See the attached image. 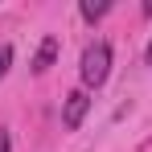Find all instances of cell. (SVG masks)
Masks as SVG:
<instances>
[{
    "mask_svg": "<svg viewBox=\"0 0 152 152\" xmlns=\"http://www.w3.org/2000/svg\"><path fill=\"white\" fill-rule=\"evenodd\" d=\"M107 74H111V45L107 41L86 45V53H82V82L86 86H103Z\"/></svg>",
    "mask_w": 152,
    "mask_h": 152,
    "instance_id": "cell-1",
    "label": "cell"
},
{
    "mask_svg": "<svg viewBox=\"0 0 152 152\" xmlns=\"http://www.w3.org/2000/svg\"><path fill=\"white\" fill-rule=\"evenodd\" d=\"M86 107H91V99H86V91H70V95H66V107H62V124H66V132H74V127L82 124Z\"/></svg>",
    "mask_w": 152,
    "mask_h": 152,
    "instance_id": "cell-2",
    "label": "cell"
},
{
    "mask_svg": "<svg viewBox=\"0 0 152 152\" xmlns=\"http://www.w3.org/2000/svg\"><path fill=\"white\" fill-rule=\"evenodd\" d=\"M53 58H58V41H53V37H45V41H41V50H37L33 70H37V74H45V70L53 66Z\"/></svg>",
    "mask_w": 152,
    "mask_h": 152,
    "instance_id": "cell-3",
    "label": "cell"
},
{
    "mask_svg": "<svg viewBox=\"0 0 152 152\" xmlns=\"http://www.w3.org/2000/svg\"><path fill=\"white\" fill-rule=\"evenodd\" d=\"M107 8H111L107 0H82V17H86V21H99V17H107Z\"/></svg>",
    "mask_w": 152,
    "mask_h": 152,
    "instance_id": "cell-4",
    "label": "cell"
},
{
    "mask_svg": "<svg viewBox=\"0 0 152 152\" xmlns=\"http://www.w3.org/2000/svg\"><path fill=\"white\" fill-rule=\"evenodd\" d=\"M8 62H12V50H8V45H4V50H0V78L8 74Z\"/></svg>",
    "mask_w": 152,
    "mask_h": 152,
    "instance_id": "cell-5",
    "label": "cell"
},
{
    "mask_svg": "<svg viewBox=\"0 0 152 152\" xmlns=\"http://www.w3.org/2000/svg\"><path fill=\"white\" fill-rule=\"evenodd\" d=\"M8 144H12V140H8V132H0V152H8Z\"/></svg>",
    "mask_w": 152,
    "mask_h": 152,
    "instance_id": "cell-6",
    "label": "cell"
},
{
    "mask_svg": "<svg viewBox=\"0 0 152 152\" xmlns=\"http://www.w3.org/2000/svg\"><path fill=\"white\" fill-rule=\"evenodd\" d=\"M144 12H148V17H152V0H148V4H144Z\"/></svg>",
    "mask_w": 152,
    "mask_h": 152,
    "instance_id": "cell-7",
    "label": "cell"
},
{
    "mask_svg": "<svg viewBox=\"0 0 152 152\" xmlns=\"http://www.w3.org/2000/svg\"><path fill=\"white\" fill-rule=\"evenodd\" d=\"M148 62H152V41H148Z\"/></svg>",
    "mask_w": 152,
    "mask_h": 152,
    "instance_id": "cell-8",
    "label": "cell"
}]
</instances>
